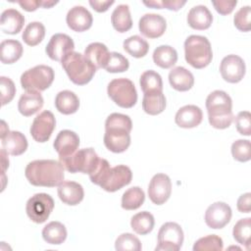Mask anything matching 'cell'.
<instances>
[{
	"instance_id": "21",
	"label": "cell",
	"mask_w": 251,
	"mask_h": 251,
	"mask_svg": "<svg viewBox=\"0 0 251 251\" xmlns=\"http://www.w3.org/2000/svg\"><path fill=\"white\" fill-rule=\"evenodd\" d=\"M203 119L202 110L196 105H185L176 114L175 122L182 128H192L199 126Z\"/></svg>"
},
{
	"instance_id": "52",
	"label": "cell",
	"mask_w": 251,
	"mask_h": 251,
	"mask_svg": "<svg viewBox=\"0 0 251 251\" xmlns=\"http://www.w3.org/2000/svg\"><path fill=\"white\" fill-rule=\"evenodd\" d=\"M18 4L27 12H33L41 7V0H21Z\"/></svg>"
},
{
	"instance_id": "37",
	"label": "cell",
	"mask_w": 251,
	"mask_h": 251,
	"mask_svg": "<svg viewBox=\"0 0 251 251\" xmlns=\"http://www.w3.org/2000/svg\"><path fill=\"white\" fill-rule=\"evenodd\" d=\"M45 36V26L40 22L29 23L23 31L22 37L25 43L28 46L39 44Z\"/></svg>"
},
{
	"instance_id": "46",
	"label": "cell",
	"mask_w": 251,
	"mask_h": 251,
	"mask_svg": "<svg viewBox=\"0 0 251 251\" xmlns=\"http://www.w3.org/2000/svg\"><path fill=\"white\" fill-rule=\"evenodd\" d=\"M235 126L237 131L242 134L249 136L251 134V114L248 111H241L237 114L234 119Z\"/></svg>"
},
{
	"instance_id": "25",
	"label": "cell",
	"mask_w": 251,
	"mask_h": 251,
	"mask_svg": "<svg viewBox=\"0 0 251 251\" xmlns=\"http://www.w3.org/2000/svg\"><path fill=\"white\" fill-rule=\"evenodd\" d=\"M25 24V17L16 9H7L3 11L0 19V28L4 33L17 34Z\"/></svg>"
},
{
	"instance_id": "9",
	"label": "cell",
	"mask_w": 251,
	"mask_h": 251,
	"mask_svg": "<svg viewBox=\"0 0 251 251\" xmlns=\"http://www.w3.org/2000/svg\"><path fill=\"white\" fill-rule=\"evenodd\" d=\"M183 231L180 226L174 222L165 223L158 232L156 251H178L183 243Z\"/></svg>"
},
{
	"instance_id": "2",
	"label": "cell",
	"mask_w": 251,
	"mask_h": 251,
	"mask_svg": "<svg viewBox=\"0 0 251 251\" xmlns=\"http://www.w3.org/2000/svg\"><path fill=\"white\" fill-rule=\"evenodd\" d=\"M64 167L55 160H34L27 164L25 175L34 186L54 187L64 181Z\"/></svg>"
},
{
	"instance_id": "45",
	"label": "cell",
	"mask_w": 251,
	"mask_h": 251,
	"mask_svg": "<svg viewBox=\"0 0 251 251\" xmlns=\"http://www.w3.org/2000/svg\"><path fill=\"white\" fill-rule=\"evenodd\" d=\"M0 90H1V104L5 106L10 103L16 94V86L13 80L6 76L0 77Z\"/></svg>"
},
{
	"instance_id": "31",
	"label": "cell",
	"mask_w": 251,
	"mask_h": 251,
	"mask_svg": "<svg viewBox=\"0 0 251 251\" xmlns=\"http://www.w3.org/2000/svg\"><path fill=\"white\" fill-rule=\"evenodd\" d=\"M23 52V45L18 40L6 39L0 44V60L3 64H14L22 57Z\"/></svg>"
},
{
	"instance_id": "20",
	"label": "cell",
	"mask_w": 251,
	"mask_h": 251,
	"mask_svg": "<svg viewBox=\"0 0 251 251\" xmlns=\"http://www.w3.org/2000/svg\"><path fill=\"white\" fill-rule=\"evenodd\" d=\"M1 148L10 155H22L27 149L26 137L20 131L8 129L1 133Z\"/></svg>"
},
{
	"instance_id": "33",
	"label": "cell",
	"mask_w": 251,
	"mask_h": 251,
	"mask_svg": "<svg viewBox=\"0 0 251 251\" xmlns=\"http://www.w3.org/2000/svg\"><path fill=\"white\" fill-rule=\"evenodd\" d=\"M42 237L49 244L60 245L67 238V228L60 222H50L43 227Z\"/></svg>"
},
{
	"instance_id": "48",
	"label": "cell",
	"mask_w": 251,
	"mask_h": 251,
	"mask_svg": "<svg viewBox=\"0 0 251 251\" xmlns=\"http://www.w3.org/2000/svg\"><path fill=\"white\" fill-rule=\"evenodd\" d=\"M110 169H111V167H110L108 161L105 159H100V162H99L97 168L95 169V171L91 175H89V178H90L91 182L96 185H100V183L102 182V180L104 179V177L106 176V175Z\"/></svg>"
},
{
	"instance_id": "53",
	"label": "cell",
	"mask_w": 251,
	"mask_h": 251,
	"mask_svg": "<svg viewBox=\"0 0 251 251\" xmlns=\"http://www.w3.org/2000/svg\"><path fill=\"white\" fill-rule=\"evenodd\" d=\"M8 153L1 148V165H2V174H5L6 169L9 167V159H8Z\"/></svg>"
},
{
	"instance_id": "7",
	"label": "cell",
	"mask_w": 251,
	"mask_h": 251,
	"mask_svg": "<svg viewBox=\"0 0 251 251\" xmlns=\"http://www.w3.org/2000/svg\"><path fill=\"white\" fill-rule=\"evenodd\" d=\"M54 80V71L46 65H38L26 70L21 75V85L25 91H44Z\"/></svg>"
},
{
	"instance_id": "22",
	"label": "cell",
	"mask_w": 251,
	"mask_h": 251,
	"mask_svg": "<svg viewBox=\"0 0 251 251\" xmlns=\"http://www.w3.org/2000/svg\"><path fill=\"white\" fill-rule=\"evenodd\" d=\"M58 196L63 203L75 206L79 204L84 197L83 187L75 181H62L58 185Z\"/></svg>"
},
{
	"instance_id": "11",
	"label": "cell",
	"mask_w": 251,
	"mask_h": 251,
	"mask_svg": "<svg viewBox=\"0 0 251 251\" xmlns=\"http://www.w3.org/2000/svg\"><path fill=\"white\" fill-rule=\"evenodd\" d=\"M132 178L131 170L125 165H118L109 170L100 183V187L108 192H115L130 183Z\"/></svg>"
},
{
	"instance_id": "43",
	"label": "cell",
	"mask_w": 251,
	"mask_h": 251,
	"mask_svg": "<svg viewBox=\"0 0 251 251\" xmlns=\"http://www.w3.org/2000/svg\"><path fill=\"white\" fill-rule=\"evenodd\" d=\"M231 154L238 162H247L251 159V144L247 139H238L231 144Z\"/></svg>"
},
{
	"instance_id": "47",
	"label": "cell",
	"mask_w": 251,
	"mask_h": 251,
	"mask_svg": "<svg viewBox=\"0 0 251 251\" xmlns=\"http://www.w3.org/2000/svg\"><path fill=\"white\" fill-rule=\"evenodd\" d=\"M186 1L184 0H152V1H144L143 4L147 7L155 8V9H163L166 8L171 11H178L183 5H185Z\"/></svg>"
},
{
	"instance_id": "39",
	"label": "cell",
	"mask_w": 251,
	"mask_h": 251,
	"mask_svg": "<svg viewBox=\"0 0 251 251\" xmlns=\"http://www.w3.org/2000/svg\"><path fill=\"white\" fill-rule=\"evenodd\" d=\"M232 235L239 244L244 245L249 250L251 235V218L240 219L233 226Z\"/></svg>"
},
{
	"instance_id": "15",
	"label": "cell",
	"mask_w": 251,
	"mask_h": 251,
	"mask_svg": "<svg viewBox=\"0 0 251 251\" xmlns=\"http://www.w3.org/2000/svg\"><path fill=\"white\" fill-rule=\"evenodd\" d=\"M172 193V181L165 174L155 175L148 186L149 199L156 205H162L168 201Z\"/></svg>"
},
{
	"instance_id": "41",
	"label": "cell",
	"mask_w": 251,
	"mask_h": 251,
	"mask_svg": "<svg viewBox=\"0 0 251 251\" xmlns=\"http://www.w3.org/2000/svg\"><path fill=\"white\" fill-rule=\"evenodd\" d=\"M115 248L118 251H140L142 246L140 240L135 235L126 232L118 236L115 242Z\"/></svg>"
},
{
	"instance_id": "29",
	"label": "cell",
	"mask_w": 251,
	"mask_h": 251,
	"mask_svg": "<svg viewBox=\"0 0 251 251\" xmlns=\"http://www.w3.org/2000/svg\"><path fill=\"white\" fill-rule=\"evenodd\" d=\"M55 107L61 114L71 115L78 110L79 99L73 91L63 90L56 95Z\"/></svg>"
},
{
	"instance_id": "38",
	"label": "cell",
	"mask_w": 251,
	"mask_h": 251,
	"mask_svg": "<svg viewBox=\"0 0 251 251\" xmlns=\"http://www.w3.org/2000/svg\"><path fill=\"white\" fill-rule=\"evenodd\" d=\"M140 87L143 93L150 91H163V80L161 75L153 71H145L139 79Z\"/></svg>"
},
{
	"instance_id": "23",
	"label": "cell",
	"mask_w": 251,
	"mask_h": 251,
	"mask_svg": "<svg viewBox=\"0 0 251 251\" xmlns=\"http://www.w3.org/2000/svg\"><path fill=\"white\" fill-rule=\"evenodd\" d=\"M213 15L204 5L192 7L187 14V24L190 27L197 30H204L211 26Z\"/></svg>"
},
{
	"instance_id": "36",
	"label": "cell",
	"mask_w": 251,
	"mask_h": 251,
	"mask_svg": "<svg viewBox=\"0 0 251 251\" xmlns=\"http://www.w3.org/2000/svg\"><path fill=\"white\" fill-rule=\"evenodd\" d=\"M144 191L139 186L130 187L122 196V208L125 210H136L144 203Z\"/></svg>"
},
{
	"instance_id": "44",
	"label": "cell",
	"mask_w": 251,
	"mask_h": 251,
	"mask_svg": "<svg viewBox=\"0 0 251 251\" xmlns=\"http://www.w3.org/2000/svg\"><path fill=\"white\" fill-rule=\"evenodd\" d=\"M251 8L250 6L241 7L234 15L233 24L240 31H249L251 28Z\"/></svg>"
},
{
	"instance_id": "35",
	"label": "cell",
	"mask_w": 251,
	"mask_h": 251,
	"mask_svg": "<svg viewBox=\"0 0 251 251\" xmlns=\"http://www.w3.org/2000/svg\"><path fill=\"white\" fill-rule=\"evenodd\" d=\"M123 46L125 51L134 58L144 57L149 50L148 42L139 35H132L127 37L124 41Z\"/></svg>"
},
{
	"instance_id": "34",
	"label": "cell",
	"mask_w": 251,
	"mask_h": 251,
	"mask_svg": "<svg viewBox=\"0 0 251 251\" xmlns=\"http://www.w3.org/2000/svg\"><path fill=\"white\" fill-rule=\"evenodd\" d=\"M155 225L154 217L147 211H142L135 214L130 220V226L134 232L140 235H145L152 231Z\"/></svg>"
},
{
	"instance_id": "4",
	"label": "cell",
	"mask_w": 251,
	"mask_h": 251,
	"mask_svg": "<svg viewBox=\"0 0 251 251\" xmlns=\"http://www.w3.org/2000/svg\"><path fill=\"white\" fill-rule=\"evenodd\" d=\"M61 65L72 82L76 85L88 83L96 73V68L78 52L69 53L62 61Z\"/></svg>"
},
{
	"instance_id": "27",
	"label": "cell",
	"mask_w": 251,
	"mask_h": 251,
	"mask_svg": "<svg viewBox=\"0 0 251 251\" xmlns=\"http://www.w3.org/2000/svg\"><path fill=\"white\" fill-rule=\"evenodd\" d=\"M83 55L96 69H104L110 52L105 44L101 42H93L87 45Z\"/></svg>"
},
{
	"instance_id": "1",
	"label": "cell",
	"mask_w": 251,
	"mask_h": 251,
	"mask_svg": "<svg viewBox=\"0 0 251 251\" xmlns=\"http://www.w3.org/2000/svg\"><path fill=\"white\" fill-rule=\"evenodd\" d=\"M132 122L127 115L112 113L105 122L104 144L114 153H123L130 145Z\"/></svg>"
},
{
	"instance_id": "16",
	"label": "cell",
	"mask_w": 251,
	"mask_h": 251,
	"mask_svg": "<svg viewBox=\"0 0 251 251\" xmlns=\"http://www.w3.org/2000/svg\"><path fill=\"white\" fill-rule=\"evenodd\" d=\"M75 48L74 40L65 33H55L46 45L45 52L54 61L61 62Z\"/></svg>"
},
{
	"instance_id": "14",
	"label": "cell",
	"mask_w": 251,
	"mask_h": 251,
	"mask_svg": "<svg viewBox=\"0 0 251 251\" xmlns=\"http://www.w3.org/2000/svg\"><path fill=\"white\" fill-rule=\"evenodd\" d=\"M231 216L232 212L229 205L225 202H215L207 208L204 219L209 227L219 229L230 222Z\"/></svg>"
},
{
	"instance_id": "26",
	"label": "cell",
	"mask_w": 251,
	"mask_h": 251,
	"mask_svg": "<svg viewBox=\"0 0 251 251\" xmlns=\"http://www.w3.org/2000/svg\"><path fill=\"white\" fill-rule=\"evenodd\" d=\"M169 82L177 91H187L194 84V76L191 72L183 67H176L169 73Z\"/></svg>"
},
{
	"instance_id": "3",
	"label": "cell",
	"mask_w": 251,
	"mask_h": 251,
	"mask_svg": "<svg viewBox=\"0 0 251 251\" xmlns=\"http://www.w3.org/2000/svg\"><path fill=\"white\" fill-rule=\"evenodd\" d=\"M206 109L210 125L218 129L228 127L233 121L232 101L230 96L223 90L211 92L206 99Z\"/></svg>"
},
{
	"instance_id": "19",
	"label": "cell",
	"mask_w": 251,
	"mask_h": 251,
	"mask_svg": "<svg viewBox=\"0 0 251 251\" xmlns=\"http://www.w3.org/2000/svg\"><path fill=\"white\" fill-rule=\"evenodd\" d=\"M53 146L59 157H69L77 151L79 137L75 131L64 129L57 134Z\"/></svg>"
},
{
	"instance_id": "17",
	"label": "cell",
	"mask_w": 251,
	"mask_h": 251,
	"mask_svg": "<svg viewBox=\"0 0 251 251\" xmlns=\"http://www.w3.org/2000/svg\"><path fill=\"white\" fill-rule=\"evenodd\" d=\"M138 27L145 37L158 38L164 34L167 28V22L159 14H145L140 18Z\"/></svg>"
},
{
	"instance_id": "30",
	"label": "cell",
	"mask_w": 251,
	"mask_h": 251,
	"mask_svg": "<svg viewBox=\"0 0 251 251\" xmlns=\"http://www.w3.org/2000/svg\"><path fill=\"white\" fill-rule=\"evenodd\" d=\"M111 23L113 27L119 32H126L132 27V20L128 5L121 4L112 13Z\"/></svg>"
},
{
	"instance_id": "32",
	"label": "cell",
	"mask_w": 251,
	"mask_h": 251,
	"mask_svg": "<svg viewBox=\"0 0 251 251\" xmlns=\"http://www.w3.org/2000/svg\"><path fill=\"white\" fill-rule=\"evenodd\" d=\"M153 61L162 69H170L177 61V52L170 45H160L153 52Z\"/></svg>"
},
{
	"instance_id": "42",
	"label": "cell",
	"mask_w": 251,
	"mask_h": 251,
	"mask_svg": "<svg viewBox=\"0 0 251 251\" xmlns=\"http://www.w3.org/2000/svg\"><path fill=\"white\" fill-rule=\"evenodd\" d=\"M129 67L128 60L118 52H110L108 61L104 69L108 73H124L127 71Z\"/></svg>"
},
{
	"instance_id": "8",
	"label": "cell",
	"mask_w": 251,
	"mask_h": 251,
	"mask_svg": "<svg viewBox=\"0 0 251 251\" xmlns=\"http://www.w3.org/2000/svg\"><path fill=\"white\" fill-rule=\"evenodd\" d=\"M108 96L122 108H131L137 102V91L133 82L125 77L111 80L107 87Z\"/></svg>"
},
{
	"instance_id": "49",
	"label": "cell",
	"mask_w": 251,
	"mask_h": 251,
	"mask_svg": "<svg viewBox=\"0 0 251 251\" xmlns=\"http://www.w3.org/2000/svg\"><path fill=\"white\" fill-rule=\"evenodd\" d=\"M212 4L216 11L221 14V15H228L230 14L234 7L237 4V1H224V0H219V1H212Z\"/></svg>"
},
{
	"instance_id": "54",
	"label": "cell",
	"mask_w": 251,
	"mask_h": 251,
	"mask_svg": "<svg viewBox=\"0 0 251 251\" xmlns=\"http://www.w3.org/2000/svg\"><path fill=\"white\" fill-rule=\"evenodd\" d=\"M58 2L57 1H48V0H41V7L42 8H51L54 5H56Z\"/></svg>"
},
{
	"instance_id": "6",
	"label": "cell",
	"mask_w": 251,
	"mask_h": 251,
	"mask_svg": "<svg viewBox=\"0 0 251 251\" xmlns=\"http://www.w3.org/2000/svg\"><path fill=\"white\" fill-rule=\"evenodd\" d=\"M100 159L93 148H83L69 157H59V162L72 174L81 173L89 176L97 168Z\"/></svg>"
},
{
	"instance_id": "5",
	"label": "cell",
	"mask_w": 251,
	"mask_h": 251,
	"mask_svg": "<svg viewBox=\"0 0 251 251\" xmlns=\"http://www.w3.org/2000/svg\"><path fill=\"white\" fill-rule=\"evenodd\" d=\"M184 57L194 69L207 67L213 59L210 41L202 35H190L184 41Z\"/></svg>"
},
{
	"instance_id": "50",
	"label": "cell",
	"mask_w": 251,
	"mask_h": 251,
	"mask_svg": "<svg viewBox=\"0 0 251 251\" xmlns=\"http://www.w3.org/2000/svg\"><path fill=\"white\" fill-rule=\"evenodd\" d=\"M237 209L241 213H250L251 211V193L247 192L239 196L237 200Z\"/></svg>"
},
{
	"instance_id": "18",
	"label": "cell",
	"mask_w": 251,
	"mask_h": 251,
	"mask_svg": "<svg viewBox=\"0 0 251 251\" xmlns=\"http://www.w3.org/2000/svg\"><path fill=\"white\" fill-rule=\"evenodd\" d=\"M66 22L72 30L82 32L91 27L93 18L91 13L83 6H75L69 10Z\"/></svg>"
},
{
	"instance_id": "12",
	"label": "cell",
	"mask_w": 251,
	"mask_h": 251,
	"mask_svg": "<svg viewBox=\"0 0 251 251\" xmlns=\"http://www.w3.org/2000/svg\"><path fill=\"white\" fill-rule=\"evenodd\" d=\"M55 126L56 120L53 113L45 110L34 118L30 126V134L35 141L40 143L46 142L49 140Z\"/></svg>"
},
{
	"instance_id": "51",
	"label": "cell",
	"mask_w": 251,
	"mask_h": 251,
	"mask_svg": "<svg viewBox=\"0 0 251 251\" xmlns=\"http://www.w3.org/2000/svg\"><path fill=\"white\" fill-rule=\"evenodd\" d=\"M115 3L114 0L111 1H96V0H90L89 5L98 13H104L106 12L113 4Z\"/></svg>"
},
{
	"instance_id": "10",
	"label": "cell",
	"mask_w": 251,
	"mask_h": 251,
	"mask_svg": "<svg viewBox=\"0 0 251 251\" xmlns=\"http://www.w3.org/2000/svg\"><path fill=\"white\" fill-rule=\"evenodd\" d=\"M54 205V200L49 194L36 193L27 200L25 212L32 222L42 224L49 218Z\"/></svg>"
},
{
	"instance_id": "24",
	"label": "cell",
	"mask_w": 251,
	"mask_h": 251,
	"mask_svg": "<svg viewBox=\"0 0 251 251\" xmlns=\"http://www.w3.org/2000/svg\"><path fill=\"white\" fill-rule=\"evenodd\" d=\"M43 103V97L40 92L25 91L19 99L18 110L23 116L29 117L37 113L42 108Z\"/></svg>"
},
{
	"instance_id": "40",
	"label": "cell",
	"mask_w": 251,
	"mask_h": 251,
	"mask_svg": "<svg viewBox=\"0 0 251 251\" xmlns=\"http://www.w3.org/2000/svg\"><path fill=\"white\" fill-rule=\"evenodd\" d=\"M223 249V239L216 234L201 237L193 245V251H221Z\"/></svg>"
},
{
	"instance_id": "28",
	"label": "cell",
	"mask_w": 251,
	"mask_h": 251,
	"mask_svg": "<svg viewBox=\"0 0 251 251\" xmlns=\"http://www.w3.org/2000/svg\"><path fill=\"white\" fill-rule=\"evenodd\" d=\"M166 108V97L163 91H150L143 93L142 109L151 116L161 114Z\"/></svg>"
},
{
	"instance_id": "13",
	"label": "cell",
	"mask_w": 251,
	"mask_h": 251,
	"mask_svg": "<svg viewBox=\"0 0 251 251\" xmlns=\"http://www.w3.org/2000/svg\"><path fill=\"white\" fill-rule=\"evenodd\" d=\"M220 72L226 81L230 83L239 82L245 75V63L243 59L237 55H227L221 62Z\"/></svg>"
}]
</instances>
